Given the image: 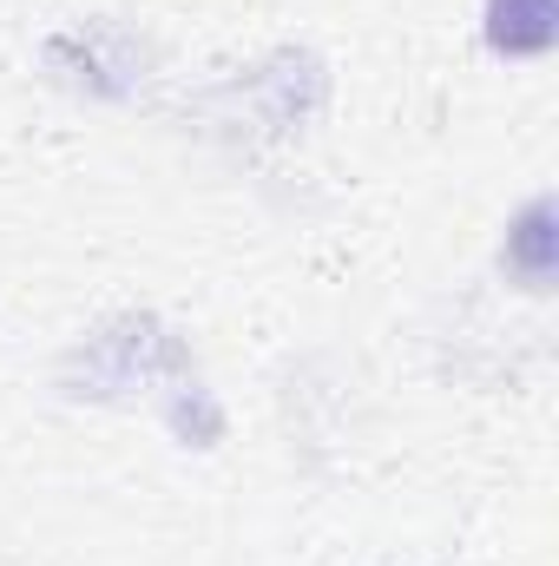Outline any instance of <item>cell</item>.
<instances>
[{"mask_svg": "<svg viewBox=\"0 0 559 566\" xmlns=\"http://www.w3.org/2000/svg\"><path fill=\"white\" fill-rule=\"evenodd\" d=\"M60 382H66V396H126V389H158V382L178 389V382H191V356L151 316H119L66 356Z\"/></svg>", "mask_w": 559, "mask_h": 566, "instance_id": "obj_1", "label": "cell"}, {"mask_svg": "<svg viewBox=\"0 0 559 566\" xmlns=\"http://www.w3.org/2000/svg\"><path fill=\"white\" fill-rule=\"evenodd\" d=\"M500 264L520 290H553L559 271V231H553V198H527L520 218L507 224V244H500Z\"/></svg>", "mask_w": 559, "mask_h": 566, "instance_id": "obj_2", "label": "cell"}, {"mask_svg": "<svg viewBox=\"0 0 559 566\" xmlns=\"http://www.w3.org/2000/svg\"><path fill=\"white\" fill-rule=\"evenodd\" d=\"M481 33L500 60H540L559 40V0H487Z\"/></svg>", "mask_w": 559, "mask_h": 566, "instance_id": "obj_3", "label": "cell"}]
</instances>
